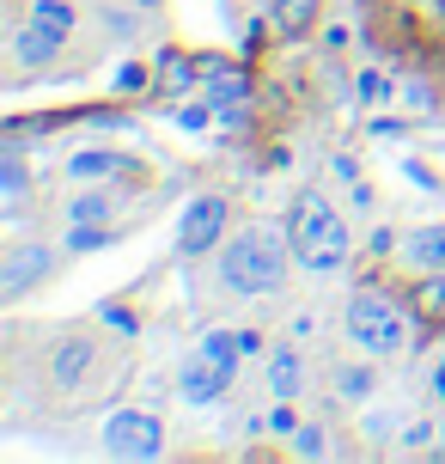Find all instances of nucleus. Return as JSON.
I'll use <instances>...</instances> for the list:
<instances>
[{
	"label": "nucleus",
	"mask_w": 445,
	"mask_h": 464,
	"mask_svg": "<svg viewBox=\"0 0 445 464\" xmlns=\"http://www.w3.org/2000/svg\"><path fill=\"white\" fill-rule=\"evenodd\" d=\"M287 245H293V263L311 269V276H329V269H342L348 263V227H342V214L329 208L324 189H299L293 196V208H287Z\"/></svg>",
	"instance_id": "f257e3e1"
},
{
	"label": "nucleus",
	"mask_w": 445,
	"mask_h": 464,
	"mask_svg": "<svg viewBox=\"0 0 445 464\" xmlns=\"http://www.w3.org/2000/svg\"><path fill=\"white\" fill-rule=\"evenodd\" d=\"M287 238H275L269 227H244L238 238H226L220 251V281L232 294H275L287 281Z\"/></svg>",
	"instance_id": "f03ea898"
},
{
	"label": "nucleus",
	"mask_w": 445,
	"mask_h": 464,
	"mask_svg": "<svg viewBox=\"0 0 445 464\" xmlns=\"http://www.w3.org/2000/svg\"><path fill=\"white\" fill-rule=\"evenodd\" d=\"M257 330H213L208 343L189 354V367H184V379H177V397L184 403H213V397L232 385V372H238V361L244 354H257Z\"/></svg>",
	"instance_id": "7ed1b4c3"
},
{
	"label": "nucleus",
	"mask_w": 445,
	"mask_h": 464,
	"mask_svg": "<svg viewBox=\"0 0 445 464\" xmlns=\"http://www.w3.org/2000/svg\"><path fill=\"white\" fill-rule=\"evenodd\" d=\"M348 336L366 354H402L409 348V318H402V305L391 294H354L348 300Z\"/></svg>",
	"instance_id": "20e7f679"
},
{
	"label": "nucleus",
	"mask_w": 445,
	"mask_h": 464,
	"mask_svg": "<svg viewBox=\"0 0 445 464\" xmlns=\"http://www.w3.org/2000/svg\"><path fill=\"white\" fill-rule=\"evenodd\" d=\"M159 446H165V428L147 410H117L104 421V452L110 459H159Z\"/></svg>",
	"instance_id": "39448f33"
},
{
	"label": "nucleus",
	"mask_w": 445,
	"mask_h": 464,
	"mask_svg": "<svg viewBox=\"0 0 445 464\" xmlns=\"http://www.w3.org/2000/svg\"><path fill=\"white\" fill-rule=\"evenodd\" d=\"M226 238V196H195L184 208V227H177V245L184 256H202Z\"/></svg>",
	"instance_id": "423d86ee"
},
{
	"label": "nucleus",
	"mask_w": 445,
	"mask_h": 464,
	"mask_svg": "<svg viewBox=\"0 0 445 464\" xmlns=\"http://www.w3.org/2000/svg\"><path fill=\"white\" fill-rule=\"evenodd\" d=\"M49 269H55L49 245H31V238H19V245H6V256H0V294H6V300H19L24 287H37Z\"/></svg>",
	"instance_id": "0eeeda50"
},
{
	"label": "nucleus",
	"mask_w": 445,
	"mask_h": 464,
	"mask_svg": "<svg viewBox=\"0 0 445 464\" xmlns=\"http://www.w3.org/2000/svg\"><path fill=\"white\" fill-rule=\"evenodd\" d=\"M202 73H208V104L226 116V129H238L244 122V104H251V80L238 68H220V62H202Z\"/></svg>",
	"instance_id": "6e6552de"
},
{
	"label": "nucleus",
	"mask_w": 445,
	"mask_h": 464,
	"mask_svg": "<svg viewBox=\"0 0 445 464\" xmlns=\"http://www.w3.org/2000/svg\"><path fill=\"white\" fill-rule=\"evenodd\" d=\"M62 37H68L62 24L31 19V24L19 31V37H13V62H19V68H43V62H55V49H62Z\"/></svg>",
	"instance_id": "1a4fd4ad"
},
{
	"label": "nucleus",
	"mask_w": 445,
	"mask_h": 464,
	"mask_svg": "<svg viewBox=\"0 0 445 464\" xmlns=\"http://www.w3.org/2000/svg\"><path fill=\"white\" fill-rule=\"evenodd\" d=\"M98 361V343L92 336H73V343H62V354H55V367H49V379L62 385V392H73V385H86V372H92Z\"/></svg>",
	"instance_id": "9d476101"
},
{
	"label": "nucleus",
	"mask_w": 445,
	"mask_h": 464,
	"mask_svg": "<svg viewBox=\"0 0 445 464\" xmlns=\"http://www.w3.org/2000/svg\"><path fill=\"white\" fill-rule=\"evenodd\" d=\"M269 19H275V31L293 44V37H305V31H311V19H317V0H275V13H269Z\"/></svg>",
	"instance_id": "9b49d317"
},
{
	"label": "nucleus",
	"mask_w": 445,
	"mask_h": 464,
	"mask_svg": "<svg viewBox=\"0 0 445 464\" xmlns=\"http://www.w3.org/2000/svg\"><path fill=\"white\" fill-rule=\"evenodd\" d=\"M299 379H305L299 354H293V348H275V354H269V392L275 397H299Z\"/></svg>",
	"instance_id": "f8f14e48"
},
{
	"label": "nucleus",
	"mask_w": 445,
	"mask_h": 464,
	"mask_svg": "<svg viewBox=\"0 0 445 464\" xmlns=\"http://www.w3.org/2000/svg\"><path fill=\"white\" fill-rule=\"evenodd\" d=\"M402 251H409V263H415V269H445V227H421L409 245H402Z\"/></svg>",
	"instance_id": "ddd939ff"
},
{
	"label": "nucleus",
	"mask_w": 445,
	"mask_h": 464,
	"mask_svg": "<svg viewBox=\"0 0 445 464\" xmlns=\"http://www.w3.org/2000/svg\"><path fill=\"white\" fill-rule=\"evenodd\" d=\"M73 178H135V160H117V153H73Z\"/></svg>",
	"instance_id": "4468645a"
},
{
	"label": "nucleus",
	"mask_w": 445,
	"mask_h": 464,
	"mask_svg": "<svg viewBox=\"0 0 445 464\" xmlns=\"http://www.w3.org/2000/svg\"><path fill=\"white\" fill-rule=\"evenodd\" d=\"M0 196H6V208L24 196V165H19V140H6L0 147Z\"/></svg>",
	"instance_id": "2eb2a0df"
},
{
	"label": "nucleus",
	"mask_w": 445,
	"mask_h": 464,
	"mask_svg": "<svg viewBox=\"0 0 445 464\" xmlns=\"http://www.w3.org/2000/svg\"><path fill=\"white\" fill-rule=\"evenodd\" d=\"M415 312L421 318H445V269H427V281L415 287Z\"/></svg>",
	"instance_id": "dca6fc26"
},
{
	"label": "nucleus",
	"mask_w": 445,
	"mask_h": 464,
	"mask_svg": "<svg viewBox=\"0 0 445 464\" xmlns=\"http://www.w3.org/2000/svg\"><path fill=\"white\" fill-rule=\"evenodd\" d=\"M189 80H195V62L171 49V55L159 62V92H189Z\"/></svg>",
	"instance_id": "f3484780"
},
{
	"label": "nucleus",
	"mask_w": 445,
	"mask_h": 464,
	"mask_svg": "<svg viewBox=\"0 0 445 464\" xmlns=\"http://www.w3.org/2000/svg\"><path fill=\"white\" fill-rule=\"evenodd\" d=\"M104 245H110L104 220H73V232H68V251H104Z\"/></svg>",
	"instance_id": "a211bd4d"
},
{
	"label": "nucleus",
	"mask_w": 445,
	"mask_h": 464,
	"mask_svg": "<svg viewBox=\"0 0 445 464\" xmlns=\"http://www.w3.org/2000/svg\"><path fill=\"white\" fill-rule=\"evenodd\" d=\"M293 452H299V459H324V452H329L324 428H299V434H293Z\"/></svg>",
	"instance_id": "6ab92c4d"
},
{
	"label": "nucleus",
	"mask_w": 445,
	"mask_h": 464,
	"mask_svg": "<svg viewBox=\"0 0 445 464\" xmlns=\"http://www.w3.org/2000/svg\"><path fill=\"white\" fill-rule=\"evenodd\" d=\"M31 19H49V24H62V31H68L73 6H68V0H37V6H31Z\"/></svg>",
	"instance_id": "aec40b11"
},
{
	"label": "nucleus",
	"mask_w": 445,
	"mask_h": 464,
	"mask_svg": "<svg viewBox=\"0 0 445 464\" xmlns=\"http://www.w3.org/2000/svg\"><path fill=\"white\" fill-rule=\"evenodd\" d=\"M104 214H110V196H104V189H98V196H80V202H73V220H104Z\"/></svg>",
	"instance_id": "412c9836"
},
{
	"label": "nucleus",
	"mask_w": 445,
	"mask_h": 464,
	"mask_svg": "<svg viewBox=\"0 0 445 464\" xmlns=\"http://www.w3.org/2000/svg\"><path fill=\"white\" fill-rule=\"evenodd\" d=\"M342 392H348V397H366V392H373V372H366V367H348V372H342Z\"/></svg>",
	"instance_id": "4be33fe9"
},
{
	"label": "nucleus",
	"mask_w": 445,
	"mask_h": 464,
	"mask_svg": "<svg viewBox=\"0 0 445 464\" xmlns=\"http://www.w3.org/2000/svg\"><path fill=\"white\" fill-rule=\"evenodd\" d=\"M177 122H184L189 135H195V129H208V104H184V111H177Z\"/></svg>",
	"instance_id": "5701e85b"
},
{
	"label": "nucleus",
	"mask_w": 445,
	"mask_h": 464,
	"mask_svg": "<svg viewBox=\"0 0 445 464\" xmlns=\"http://www.w3.org/2000/svg\"><path fill=\"white\" fill-rule=\"evenodd\" d=\"M98 318H104V324H110V330H122V336H128V330H135V318H128V312H122V305H104V312H98Z\"/></svg>",
	"instance_id": "b1692460"
},
{
	"label": "nucleus",
	"mask_w": 445,
	"mask_h": 464,
	"mask_svg": "<svg viewBox=\"0 0 445 464\" xmlns=\"http://www.w3.org/2000/svg\"><path fill=\"white\" fill-rule=\"evenodd\" d=\"M269 428H275V434H287V440L299 434V421H293V410H275V416H269Z\"/></svg>",
	"instance_id": "393cba45"
},
{
	"label": "nucleus",
	"mask_w": 445,
	"mask_h": 464,
	"mask_svg": "<svg viewBox=\"0 0 445 464\" xmlns=\"http://www.w3.org/2000/svg\"><path fill=\"white\" fill-rule=\"evenodd\" d=\"M360 98L378 104V98H384V80H378V73H360Z\"/></svg>",
	"instance_id": "a878e982"
},
{
	"label": "nucleus",
	"mask_w": 445,
	"mask_h": 464,
	"mask_svg": "<svg viewBox=\"0 0 445 464\" xmlns=\"http://www.w3.org/2000/svg\"><path fill=\"white\" fill-rule=\"evenodd\" d=\"M433 397H440V403H445V361H440V367H433Z\"/></svg>",
	"instance_id": "bb28decb"
}]
</instances>
